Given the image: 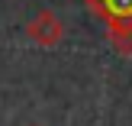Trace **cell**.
<instances>
[{
	"label": "cell",
	"mask_w": 132,
	"mask_h": 126,
	"mask_svg": "<svg viewBox=\"0 0 132 126\" xmlns=\"http://www.w3.org/2000/svg\"><path fill=\"white\" fill-rule=\"evenodd\" d=\"M90 13L106 26V39L119 55H132V0H84Z\"/></svg>",
	"instance_id": "6da1fadb"
},
{
	"label": "cell",
	"mask_w": 132,
	"mask_h": 126,
	"mask_svg": "<svg viewBox=\"0 0 132 126\" xmlns=\"http://www.w3.org/2000/svg\"><path fill=\"white\" fill-rule=\"evenodd\" d=\"M26 36H29L36 45H42V49H55V45L64 39V23L52 10H39L36 16L26 23Z\"/></svg>",
	"instance_id": "7a4b0ae2"
},
{
	"label": "cell",
	"mask_w": 132,
	"mask_h": 126,
	"mask_svg": "<svg viewBox=\"0 0 132 126\" xmlns=\"http://www.w3.org/2000/svg\"><path fill=\"white\" fill-rule=\"evenodd\" d=\"M32 126H36V123H32Z\"/></svg>",
	"instance_id": "3957f363"
}]
</instances>
